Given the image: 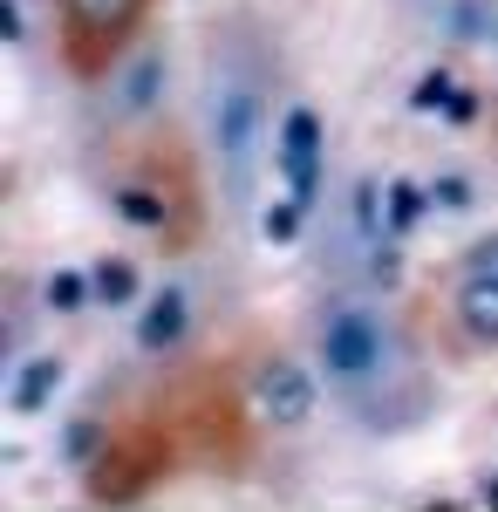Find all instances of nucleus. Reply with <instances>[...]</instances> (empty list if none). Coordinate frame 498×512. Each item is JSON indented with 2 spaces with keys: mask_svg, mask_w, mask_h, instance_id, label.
<instances>
[{
  "mask_svg": "<svg viewBox=\"0 0 498 512\" xmlns=\"http://www.w3.org/2000/svg\"><path fill=\"white\" fill-rule=\"evenodd\" d=\"M301 349L328 390V410L362 437H410L437 417V369L396 294L328 280L301 308Z\"/></svg>",
  "mask_w": 498,
  "mask_h": 512,
  "instance_id": "obj_1",
  "label": "nucleus"
},
{
  "mask_svg": "<svg viewBox=\"0 0 498 512\" xmlns=\"http://www.w3.org/2000/svg\"><path fill=\"white\" fill-rule=\"evenodd\" d=\"M280 62L273 41L246 21L226 14L205 35V62H198V144L219 178V198L232 212L260 205V171L273 164V123H280Z\"/></svg>",
  "mask_w": 498,
  "mask_h": 512,
  "instance_id": "obj_2",
  "label": "nucleus"
},
{
  "mask_svg": "<svg viewBox=\"0 0 498 512\" xmlns=\"http://www.w3.org/2000/svg\"><path fill=\"white\" fill-rule=\"evenodd\" d=\"M103 198L110 212L130 226L137 239H157V246H192L198 233V185L192 164L178 151H164V137H144V144H110V178H103Z\"/></svg>",
  "mask_w": 498,
  "mask_h": 512,
  "instance_id": "obj_3",
  "label": "nucleus"
},
{
  "mask_svg": "<svg viewBox=\"0 0 498 512\" xmlns=\"http://www.w3.org/2000/svg\"><path fill=\"white\" fill-rule=\"evenodd\" d=\"M82 89H96L89 123L110 130V144H144V137H157L164 117H171V41L144 35L110 76L82 82Z\"/></svg>",
  "mask_w": 498,
  "mask_h": 512,
  "instance_id": "obj_4",
  "label": "nucleus"
},
{
  "mask_svg": "<svg viewBox=\"0 0 498 512\" xmlns=\"http://www.w3.org/2000/svg\"><path fill=\"white\" fill-rule=\"evenodd\" d=\"M157 0H55V55L76 82L110 76L116 62L151 35Z\"/></svg>",
  "mask_w": 498,
  "mask_h": 512,
  "instance_id": "obj_5",
  "label": "nucleus"
},
{
  "mask_svg": "<svg viewBox=\"0 0 498 512\" xmlns=\"http://www.w3.org/2000/svg\"><path fill=\"white\" fill-rule=\"evenodd\" d=\"M232 396H239V410L253 417V431H267V437L307 431L314 410L328 403V390H321V376H314L307 349H253L246 362H239Z\"/></svg>",
  "mask_w": 498,
  "mask_h": 512,
  "instance_id": "obj_6",
  "label": "nucleus"
},
{
  "mask_svg": "<svg viewBox=\"0 0 498 512\" xmlns=\"http://www.w3.org/2000/svg\"><path fill=\"white\" fill-rule=\"evenodd\" d=\"M198 328H205V294H198L192 274H164L137 301V315H130V355L144 362V369H171V362H185L198 349Z\"/></svg>",
  "mask_w": 498,
  "mask_h": 512,
  "instance_id": "obj_7",
  "label": "nucleus"
},
{
  "mask_svg": "<svg viewBox=\"0 0 498 512\" xmlns=\"http://www.w3.org/2000/svg\"><path fill=\"white\" fill-rule=\"evenodd\" d=\"M273 178L280 192H294L307 212L328 205V123L307 96H287L280 103V123H273Z\"/></svg>",
  "mask_w": 498,
  "mask_h": 512,
  "instance_id": "obj_8",
  "label": "nucleus"
},
{
  "mask_svg": "<svg viewBox=\"0 0 498 512\" xmlns=\"http://www.w3.org/2000/svg\"><path fill=\"white\" fill-rule=\"evenodd\" d=\"M451 335H458L471 355H498V233L471 239L451 267Z\"/></svg>",
  "mask_w": 498,
  "mask_h": 512,
  "instance_id": "obj_9",
  "label": "nucleus"
},
{
  "mask_svg": "<svg viewBox=\"0 0 498 512\" xmlns=\"http://www.w3.org/2000/svg\"><path fill=\"white\" fill-rule=\"evenodd\" d=\"M403 14L451 55H498V0H403Z\"/></svg>",
  "mask_w": 498,
  "mask_h": 512,
  "instance_id": "obj_10",
  "label": "nucleus"
},
{
  "mask_svg": "<svg viewBox=\"0 0 498 512\" xmlns=\"http://www.w3.org/2000/svg\"><path fill=\"white\" fill-rule=\"evenodd\" d=\"M62 390H69V355L62 349H21L7 362V417L35 424L62 403Z\"/></svg>",
  "mask_w": 498,
  "mask_h": 512,
  "instance_id": "obj_11",
  "label": "nucleus"
},
{
  "mask_svg": "<svg viewBox=\"0 0 498 512\" xmlns=\"http://www.w3.org/2000/svg\"><path fill=\"white\" fill-rule=\"evenodd\" d=\"M89 287H96V308H110V315H137V301L151 294L130 253H103V260H89Z\"/></svg>",
  "mask_w": 498,
  "mask_h": 512,
  "instance_id": "obj_12",
  "label": "nucleus"
},
{
  "mask_svg": "<svg viewBox=\"0 0 498 512\" xmlns=\"http://www.w3.org/2000/svg\"><path fill=\"white\" fill-rule=\"evenodd\" d=\"M35 308L48 321H76L96 308V287H89V267H48L35 287Z\"/></svg>",
  "mask_w": 498,
  "mask_h": 512,
  "instance_id": "obj_13",
  "label": "nucleus"
},
{
  "mask_svg": "<svg viewBox=\"0 0 498 512\" xmlns=\"http://www.w3.org/2000/svg\"><path fill=\"white\" fill-rule=\"evenodd\" d=\"M430 205H437V198H430V185H417V178H389V226H396V239L417 233Z\"/></svg>",
  "mask_w": 498,
  "mask_h": 512,
  "instance_id": "obj_14",
  "label": "nucleus"
},
{
  "mask_svg": "<svg viewBox=\"0 0 498 512\" xmlns=\"http://www.w3.org/2000/svg\"><path fill=\"white\" fill-rule=\"evenodd\" d=\"M307 219H314V212H307L301 198H294V192H280L273 205H260V239H267V246H294Z\"/></svg>",
  "mask_w": 498,
  "mask_h": 512,
  "instance_id": "obj_15",
  "label": "nucleus"
}]
</instances>
